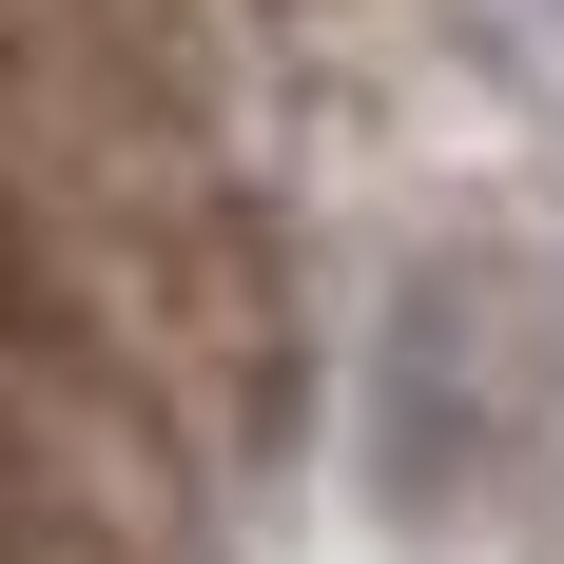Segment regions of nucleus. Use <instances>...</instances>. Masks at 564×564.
I'll return each mask as SVG.
<instances>
[{
	"mask_svg": "<svg viewBox=\"0 0 564 564\" xmlns=\"http://www.w3.org/2000/svg\"><path fill=\"white\" fill-rule=\"evenodd\" d=\"M0 370H78V273L40 253L20 195H0Z\"/></svg>",
	"mask_w": 564,
	"mask_h": 564,
	"instance_id": "obj_1",
	"label": "nucleus"
},
{
	"mask_svg": "<svg viewBox=\"0 0 564 564\" xmlns=\"http://www.w3.org/2000/svg\"><path fill=\"white\" fill-rule=\"evenodd\" d=\"M20 545H58V467H40V429H20V390H0V564Z\"/></svg>",
	"mask_w": 564,
	"mask_h": 564,
	"instance_id": "obj_2",
	"label": "nucleus"
},
{
	"mask_svg": "<svg viewBox=\"0 0 564 564\" xmlns=\"http://www.w3.org/2000/svg\"><path fill=\"white\" fill-rule=\"evenodd\" d=\"M0 78H20V40H0Z\"/></svg>",
	"mask_w": 564,
	"mask_h": 564,
	"instance_id": "obj_3",
	"label": "nucleus"
}]
</instances>
